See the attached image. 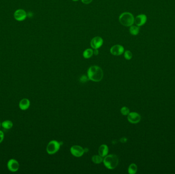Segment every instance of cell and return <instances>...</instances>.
Returning <instances> with one entry per match:
<instances>
[{
  "mask_svg": "<svg viewBox=\"0 0 175 174\" xmlns=\"http://www.w3.org/2000/svg\"><path fill=\"white\" fill-rule=\"evenodd\" d=\"M87 75L89 80L94 82H99L103 79V73L99 66H93L89 68Z\"/></svg>",
  "mask_w": 175,
  "mask_h": 174,
  "instance_id": "cell-1",
  "label": "cell"
},
{
  "mask_svg": "<svg viewBox=\"0 0 175 174\" xmlns=\"http://www.w3.org/2000/svg\"><path fill=\"white\" fill-rule=\"evenodd\" d=\"M118 158L114 154H110L105 156L103 160L105 166L110 170H113L116 168L118 164Z\"/></svg>",
  "mask_w": 175,
  "mask_h": 174,
  "instance_id": "cell-2",
  "label": "cell"
},
{
  "mask_svg": "<svg viewBox=\"0 0 175 174\" xmlns=\"http://www.w3.org/2000/svg\"><path fill=\"white\" fill-rule=\"evenodd\" d=\"M135 18L131 13L123 12L119 17V21L121 24L125 27H130L134 24Z\"/></svg>",
  "mask_w": 175,
  "mask_h": 174,
  "instance_id": "cell-3",
  "label": "cell"
},
{
  "mask_svg": "<svg viewBox=\"0 0 175 174\" xmlns=\"http://www.w3.org/2000/svg\"><path fill=\"white\" fill-rule=\"evenodd\" d=\"M60 146L61 144L60 142H58L57 140H51L49 142L47 146V152L49 155L55 154L57 152H58V150H60Z\"/></svg>",
  "mask_w": 175,
  "mask_h": 174,
  "instance_id": "cell-4",
  "label": "cell"
},
{
  "mask_svg": "<svg viewBox=\"0 0 175 174\" xmlns=\"http://www.w3.org/2000/svg\"><path fill=\"white\" fill-rule=\"evenodd\" d=\"M70 152L72 155L75 157H80L84 154L85 150L80 146L74 145L71 148Z\"/></svg>",
  "mask_w": 175,
  "mask_h": 174,
  "instance_id": "cell-5",
  "label": "cell"
},
{
  "mask_svg": "<svg viewBox=\"0 0 175 174\" xmlns=\"http://www.w3.org/2000/svg\"><path fill=\"white\" fill-rule=\"evenodd\" d=\"M7 168L11 172H16L19 170L20 164L17 160L11 159L7 162Z\"/></svg>",
  "mask_w": 175,
  "mask_h": 174,
  "instance_id": "cell-6",
  "label": "cell"
},
{
  "mask_svg": "<svg viewBox=\"0 0 175 174\" xmlns=\"http://www.w3.org/2000/svg\"><path fill=\"white\" fill-rule=\"evenodd\" d=\"M103 40L100 36H96L92 39L90 45L93 49H98L103 46Z\"/></svg>",
  "mask_w": 175,
  "mask_h": 174,
  "instance_id": "cell-7",
  "label": "cell"
},
{
  "mask_svg": "<svg viewBox=\"0 0 175 174\" xmlns=\"http://www.w3.org/2000/svg\"><path fill=\"white\" fill-rule=\"evenodd\" d=\"M125 52L124 47L120 44H115L111 47L110 53L114 56H120Z\"/></svg>",
  "mask_w": 175,
  "mask_h": 174,
  "instance_id": "cell-8",
  "label": "cell"
},
{
  "mask_svg": "<svg viewBox=\"0 0 175 174\" xmlns=\"http://www.w3.org/2000/svg\"><path fill=\"white\" fill-rule=\"evenodd\" d=\"M127 118L129 122L132 124H137L141 120V116L137 112H130L128 115Z\"/></svg>",
  "mask_w": 175,
  "mask_h": 174,
  "instance_id": "cell-9",
  "label": "cell"
},
{
  "mask_svg": "<svg viewBox=\"0 0 175 174\" xmlns=\"http://www.w3.org/2000/svg\"><path fill=\"white\" fill-rule=\"evenodd\" d=\"M27 13L23 9H18L16 10L14 13V18L18 21H23L27 18Z\"/></svg>",
  "mask_w": 175,
  "mask_h": 174,
  "instance_id": "cell-10",
  "label": "cell"
},
{
  "mask_svg": "<svg viewBox=\"0 0 175 174\" xmlns=\"http://www.w3.org/2000/svg\"><path fill=\"white\" fill-rule=\"evenodd\" d=\"M147 21V16L144 14H139L135 18L134 23L138 27L143 26L145 24Z\"/></svg>",
  "mask_w": 175,
  "mask_h": 174,
  "instance_id": "cell-11",
  "label": "cell"
},
{
  "mask_svg": "<svg viewBox=\"0 0 175 174\" xmlns=\"http://www.w3.org/2000/svg\"><path fill=\"white\" fill-rule=\"evenodd\" d=\"M19 108L22 110H26L29 108L30 106V102L29 99L27 98H24L21 100L19 102Z\"/></svg>",
  "mask_w": 175,
  "mask_h": 174,
  "instance_id": "cell-12",
  "label": "cell"
},
{
  "mask_svg": "<svg viewBox=\"0 0 175 174\" xmlns=\"http://www.w3.org/2000/svg\"><path fill=\"white\" fill-rule=\"evenodd\" d=\"M109 153V148L107 144H101L99 147L98 149V154L100 156L105 157L107 156Z\"/></svg>",
  "mask_w": 175,
  "mask_h": 174,
  "instance_id": "cell-13",
  "label": "cell"
},
{
  "mask_svg": "<svg viewBox=\"0 0 175 174\" xmlns=\"http://www.w3.org/2000/svg\"><path fill=\"white\" fill-rule=\"evenodd\" d=\"M139 31H140V28L139 27L137 26H134V25H132V26H130V28L129 29V31L130 32V33L133 35H137L139 34Z\"/></svg>",
  "mask_w": 175,
  "mask_h": 174,
  "instance_id": "cell-14",
  "label": "cell"
},
{
  "mask_svg": "<svg viewBox=\"0 0 175 174\" xmlns=\"http://www.w3.org/2000/svg\"><path fill=\"white\" fill-rule=\"evenodd\" d=\"M93 54V50L92 49H87L83 52V57L86 59H89L90 58Z\"/></svg>",
  "mask_w": 175,
  "mask_h": 174,
  "instance_id": "cell-15",
  "label": "cell"
},
{
  "mask_svg": "<svg viewBox=\"0 0 175 174\" xmlns=\"http://www.w3.org/2000/svg\"><path fill=\"white\" fill-rule=\"evenodd\" d=\"M2 127L5 129H10L13 127V123L10 120H6L2 123Z\"/></svg>",
  "mask_w": 175,
  "mask_h": 174,
  "instance_id": "cell-16",
  "label": "cell"
},
{
  "mask_svg": "<svg viewBox=\"0 0 175 174\" xmlns=\"http://www.w3.org/2000/svg\"><path fill=\"white\" fill-rule=\"evenodd\" d=\"M138 168L135 163H132L130 165L128 168V173L130 174H135L137 173Z\"/></svg>",
  "mask_w": 175,
  "mask_h": 174,
  "instance_id": "cell-17",
  "label": "cell"
},
{
  "mask_svg": "<svg viewBox=\"0 0 175 174\" xmlns=\"http://www.w3.org/2000/svg\"><path fill=\"white\" fill-rule=\"evenodd\" d=\"M103 157L100 156L99 155H94L92 157V160L93 162L95 164L101 163V162H103Z\"/></svg>",
  "mask_w": 175,
  "mask_h": 174,
  "instance_id": "cell-18",
  "label": "cell"
},
{
  "mask_svg": "<svg viewBox=\"0 0 175 174\" xmlns=\"http://www.w3.org/2000/svg\"><path fill=\"white\" fill-rule=\"evenodd\" d=\"M124 57L125 59L127 60H131L133 57V54L130 51L127 50L124 52Z\"/></svg>",
  "mask_w": 175,
  "mask_h": 174,
  "instance_id": "cell-19",
  "label": "cell"
},
{
  "mask_svg": "<svg viewBox=\"0 0 175 174\" xmlns=\"http://www.w3.org/2000/svg\"><path fill=\"white\" fill-rule=\"evenodd\" d=\"M121 113V114L123 115V116H128L129 114V113L130 112V109L128 107L124 106L121 108L120 110Z\"/></svg>",
  "mask_w": 175,
  "mask_h": 174,
  "instance_id": "cell-20",
  "label": "cell"
},
{
  "mask_svg": "<svg viewBox=\"0 0 175 174\" xmlns=\"http://www.w3.org/2000/svg\"><path fill=\"white\" fill-rule=\"evenodd\" d=\"M88 77H87V76L84 75V76H82L81 77V78H80V81H81V82L84 83V82L87 81V80H88Z\"/></svg>",
  "mask_w": 175,
  "mask_h": 174,
  "instance_id": "cell-21",
  "label": "cell"
},
{
  "mask_svg": "<svg viewBox=\"0 0 175 174\" xmlns=\"http://www.w3.org/2000/svg\"><path fill=\"white\" fill-rule=\"evenodd\" d=\"M4 139V134L3 132L0 130V144L2 142Z\"/></svg>",
  "mask_w": 175,
  "mask_h": 174,
  "instance_id": "cell-22",
  "label": "cell"
},
{
  "mask_svg": "<svg viewBox=\"0 0 175 174\" xmlns=\"http://www.w3.org/2000/svg\"><path fill=\"white\" fill-rule=\"evenodd\" d=\"M92 1L93 0H81V2L84 4H89L92 2Z\"/></svg>",
  "mask_w": 175,
  "mask_h": 174,
  "instance_id": "cell-23",
  "label": "cell"
},
{
  "mask_svg": "<svg viewBox=\"0 0 175 174\" xmlns=\"http://www.w3.org/2000/svg\"><path fill=\"white\" fill-rule=\"evenodd\" d=\"M93 53H94L95 55H98L99 54L98 50V49H94V50L93 51Z\"/></svg>",
  "mask_w": 175,
  "mask_h": 174,
  "instance_id": "cell-24",
  "label": "cell"
},
{
  "mask_svg": "<svg viewBox=\"0 0 175 174\" xmlns=\"http://www.w3.org/2000/svg\"><path fill=\"white\" fill-rule=\"evenodd\" d=\"M120 141L121 142L124 143V142H127V139L126 138H125V137H123V138H121Z\"/></svg>",
  "mask_w": 175,
  "mask_h": 174,
  "instance_id": "cell-25",
  "label": "cell"
},
{
  "mask_svg": "<svg viewBox=\"0 0 175 174\" xmlns=\"http://www.w3.org/2000/svg\"><path fill=\"white\" fill-rule=\"evenodd\" d=\"M72 1L74 2H77V1H79V0H72Z\"/></svg>",
  "mask_w": 175,
  "mask_h": 174,
  "instance_id": "cell-26",
  "label": "cell"
},
{
  "mask_svg": "<svg viewBox=\"0 0 175 174\" xmlns=\"http://www.w3.org/2000/svg\"><path fill=\"white\" fill-rule=\"evenodd\" d=\"M1 123H0V127H1Z\"/></svg>",
  "mask_w": 175,
  "mask_h": 174,
  "instance_id": "cell-27",
  "label": "cell"
}]
</instances>
